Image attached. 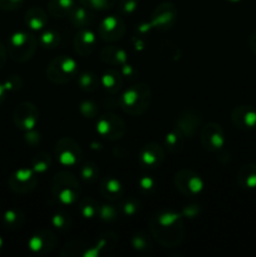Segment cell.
Instances as JSON below:
<instances>
[{
  "label": "cell",
  "mask_w": 256,
  "mask_h": 257,
  "mask_svg": "<svg viewBox=\"0 0 256 257\" xmlns=\"http://www.w3.org/2000/svg\"><path fill=\"white\" fill-rule=\"evenodd\" d=\"M150 231L152 237L163 247H176L181 243L185 232L182 213L172 210L160 211L151 218Z\"/></svg>",
  "instance_id": "obj_1"
},
{
  "label": "cell",
  "mask_w": 256,
  "mask_h": 257,
  "mask_svg": "<svg viewBox=\"0 0 256 257\" xmlns=\"http://www.w3.org/2000/svg\"><path fill=\"white\" fill-rule=\"evenodd\" d=\"M151 88L145 83H137L131 85L122 93V95L118 98V105L124 113L137 117L147 112L151 104Z\"/></svg>",
  "instance_id": "obj_2"
},
{
  "label": "cell",
  "mask_w": 256,
  "mask_h": 257,
  "mask_svg": "<svg viewBox=\"0 0 256 257\" xmlns=\"http://www.w3.org/2000/svg\"><path fill=\"white\" fill-rule=\"evenodd\" d=\"M52 196L59 205L70 206L78 202L80 197L79 180L68 171L55 173L52 180Z\"/></svg>",
  "instance_id": "obj_3"
},
{
  "label": "cell",
  "mask_w": 256,
  "mask_h": 257,
  "mask_svg": "<svg viewBox=\"0 0 256 257\" xmlns=\"http://www.w3.org/2000/svg\"><path fill=\"white\" fill-rule=\"evenodd\" d=\"M38 44V38L33 33L19 30L13 33L8 39L7 52L14 62L24 63L34 55Z\"/></svg>",
  "instance_id": "obj_4"
},
{
  "label": "cell",
  "mask_w": 256,
  "mask_h": 257,
  "mask_svg": "<svg viewBox=\"0 0 256 257\" xmlns=\"http://www.w3.org/2000/svg\"><path fill=\"white\" fill-rule=\"evenodd\" d=\"M78 63L74 58L59 55L48 64L45 74L48 80L58 85H64L78 77Z\"/></svg>",
  "instance_id": "obj_5"
},
{
  "label": "cell",
  "mask_w": 256,
  "mask_h": 257,
  "mask_svg": "<svg viewBox=\"0 0 256 257\" xmlns=\"http://www.w3.org/2000/svg\"><path fill=\"white\" fill-rule=\"evenodd\" d=\"M54 156L62 167L72 168L82 162L83 151L77 141L70 137H63L55 143Z\"/></svg>",
  "instance_id": "obj_6"
},
{
  "label": "cell",
  "mask_w": 256,
  "mask_h": 257,
  "mask_svg": "<svg viewBox=\"0 0 256 257\" xmlns=\"http://www.w3.org/2000/svg\"><path fill=\"white\" fill-rule=\"evenodd\" d=\"M173 183L176 188L186 197H195L205 188L202 177L190 168H181L175 173Z\"/></svg>",
  "instance_id": "obj_7"
},
{
  "label": "cell",
  "mask_w": 256,
  "mask_h": 257,
  "mask_svg": "<svg viewBox=\"0 0 256 257\" xmlns=\"http://www.w3.org/2000/svg\"><path fill=\"white\" fill-rule=\"evenodd\" d=\"M178 17V9L173 3L163 2L153 9L150 19L151 29L168 30L175 25Z\"/></svg>",
  "instance_id": "obj_8"
},
{
  "label": "cell",
  "mask_w": 256,
  "mask_h": 257,
  "mask_svg": "<svg viewBox=\"0 0 256 257\" xmlns=\"http://www.w3.org/2000/svg\"><path fill=\"white\" fill-rule=\"evenodd\" d=\"M95 131L104 140L117 141L124 136L125 123L118 115L113 114V113H107L97 119Z\"/></svg>",
  "instance_id": "obj_9"
},
{
  "label": "cell",
  "mask_w": 256,
  "mask_h": 257,
  "mask_svg": "<svg viewBox=\"0 0 256 257\" xmlns=\"http://www.w3.org/2000/svg\"><path fill=\"white\" fill-rule=\"evenodd\" d=\"M200 140L202 147L211 152H220L226 145V138L223 128L218 123L210 122L202 125L200 132Z\"/></svg>",
  "instance_id": "obj_10"
},
{
  "label": "cell",
  "mask_w": 256,
  "mask_h": 257,
  "mask_svg": "<svg viewBox=\"0 0 256 257\" xmlns=\"http://www.w3.org/2000/svg\"><path fill=\"white\" fill-rule=\"evenodd\" d=\"M13 120L19 130L25 131V132L35 130L39 122V110L33 103L23 102L14 109Z\"/></svg>",
  "instance_id": "obj_11"
},
{
  "label": "cell",
  "mask_w": 256,
  "mask_h": 257,
  "mask_svg": "<svg viewBox=\"0 0 256 257\" xmlns=\"http://www.w3.org/2000/svg\"><path fill=\"white\" fill-rule=\"evenodd\" d=\"M8 183L13 192L25 195L35 188L38 183V175L33 171V168H19L12 173Z\"/></svg>",
  "instance_id": "obj_12"
},
{
  "label": "cell",
  "mask_w": 256,
  "mask_h": 257,
  "mask_svg": "<svg viewBox=\"0 0 256 257\" xmlns=\"http://www.w3.org/2000/svg\"><path fill=\"white\" fill-rule=\"evenodd\" d=\"M125 33V24L117 15L105 17L98 25V35L105 42H117L122 39Z\"/></svg>",
  "instance_id": "obj_13"
},
{
  "label": "cell",
  "mask_w": 256,
  "mask_h": 257,
  "mask_svg": "<svg viewBox=\"0 0 256 257\" xmlns=\"http://www.w3.org/2000/svg\"><path fill=\"white\" fill-rule=\"evenodd\" d=\"M176 127L182 132L185 138H193L202 128L201 113L195 108H187L178 115Z\"/></svg>",
  "instance_id": "obj_14"
},
{
  "label": "cell",
  "mask_w": 256,
  "mask_h": 257,
  "mask_svg": "<svg viewBox=\"0 0 256 257\" xmlns=\"http://www.w3.org/2000/svg\"><path fill=\"white\" fill-rule=\"evenodd\" d=\"M58 238L52 231L39 230L30 236L28 240V247L34 253H49L57 247Z\"/></svg>",
  "instance_id": "obj_15"
},
{
  "label": "cell",
  "mask_w": 256,
  "mask_h": 257,
  "mask_svg": "<svg viewBox=\"0 0 256 257\" xmlns=\"http://www.w3.org/2000/svg\"><path fill=\"white\" fill-rule=\"evenodd\" d=\"M165 160V151L158 143L150 142L141 147L138 152V163L143 168H158Z\"/></svg>",
  "instance_id": "obj_16"
},
{
  "label": "cell",
  "mask_w": 256,
  "mask_h": 257,
  "mask_svg": "<svg viewBox=\"0 0 256 257\" xmlns=\"http://www.w3.org/2000/svg\"><path fill=\"white\" fill-rule=\"evenodd\" d=\"M231 122L241 131H250L256 128V108L252 105L241 104L231 112Z\"/></svg>",
  "instance_id": "obj_17"
},
{
  "label": "cell",
  "mask_w": 256,
  "mask_h": 257,
  "mask_svg": "<svg viewBox=\"0 0 256 257\" xmlns=\"http://www.w3.org/2000/svg\"><path fill=\"white\" fill-rule=\"evenodd\" d=\"M74 50L82 57H88L92 54L97 45V37L90 28H82L78 30L73 40Z\"/></svg>",
  "instance_id": "obj_18"
},
{
  "label": "cell",
  "mask_w": 256,
  "mask_h": 257,
  "mask_svg": "<svg viewBox=\"0 0 256 257\" xmlns=\"http://www.w3.org/2000/svg\"><path fill=\"white\" fill-rule=\"evenodd\" d=\"M97 246H92L89 242L83 240H75L67 243L62 250V256H83V257H97L99 256Z\"/></svg>",
  "instance_id": "obj_19"
},
{
  "label": "cell",
  "mask_w": 256,
  "mask_h": 257,
  "mask_svg": "<svg viewBox=\"0 0 256 257\" xmlns=\"http://www.w3.org/2000/svg\"><path fill=\"white\" fill-rule=\"evenodd\" d=\"M25 25L32 32H40L48 25V14L40 7H30L24 17Z\"/></svg>",
  "instance_id": "obj_20"
},
{
  "label": "cell",
  "mask_w": 256,
  "mask_h": 257,
  "mask_svg": "<svg viewBox=\"0 0 256 257\" xmlns=\"http://www.w3.org/2000/svg\"><path fill=\"white\" fill-rule=\"evenodd\" d=\"M100 59L105 64L114 65V67H122L123 64L128 63V54L123 48L117 45H108L100 49Z\"/></svg>",
  "instance_id": "obj_21"
},
{
  "label": "cell",
  "mask_w": 256,
  "mask_h": 257,
  "mask_svg": "<svg viewBox=\"0 0 256 257\" xmlns=\"http://www.w3.org/2000/svg\"><path fill=\"white\" fill-rule=\"evenodd\" d=\"M69 22L73 27L82 29V28H89L94 23V14L93 10L83 7V5H75L74 9L69 14Z\"/></svg>",
  "instance_id": "obj_22"
},
{
  "label": "cell",
  "mask_w": 256,
  "mask_h": 257,
  "mask_svg": "<svg viewBox=\"0 0 256 257\" xmlns=\"http://www.w3.org/2000/svg\"><path fill=\"white\" fill-rule=\"evenodd\" d=\"M123 185L118 178L109 176L100 181L99 192L107 200H118L123 196Z\"/></svg>",
  "instance_id": "obj_23"
},
{
  "label": "cell",
  "mask_w": 256,
  "mask_h": 257,
  "mask_svg": "<svg viewBox=\"0 0 256 257\" xmlns=\"http://www.w3.org/2000/svg\"><path fill=\"white\" fill-rule=\"evenodd\" d=\"M123 77L115 69H108L100 75V87L109 94H115L122 88Z\"/></svg>",
  "instance_id": "obj_24"
},
{
  "label": "cell",
  "mask_w": 256,
  "mask_h": 257,
  "mask_svg": "<svg viewBox=\"0 0 256 257\" xmlns=\"http://www.w3.org/2000/svg\"><path fill=\"white\" fill-rule=\"evenodd\" d=\"M237 183L241 188H256V163H246L241 166L237 172Z\"/></svg>",
  "instance_id": "obj_25"
},
{
  "label": "cell",
  "mask_w": 256,
  "mask_h": 257,
  "mask_svg": "<svg viewBox=\"0 0 256 257\" xmlns=\"http://www.w3.org/2000/svg\"><path fill=\"white\" fill-rule=\"evenodd\" d=\"M75 5V0H49L48 13L54 18H68Z\"/></svg>",
  "instance_id": "obj_26"
},
{
  "label": "cell",
  "mask_w": 256,
  "mask_h": 257,
  "mask_svg": "<svg viewBox=\"0 0 256 257\" xmlns=\"http://www.w3.org/2000/svg\"><path fill=\"white\" fill-rule=\"evenodd\" d=\"M99 203L97 200L92 197H84L80 198L78 202V211H79L80 216L85 220H93V218L98 217L99 213Z\"/></svg>",
  "instance_id": "obj_27"
},
{
  "label": "cell",
  "mask_w": 256,
  "mask_h": 257,
  "mask_svg": "<svg viewBox=\"0 0 256 257\" xmlns=\"http://www.w3.org/2000/svg\"><path fill=\"white\" fill-rule=\"evenodd\" d=\"M185 143V136L177 127L171 130L165 137V146L171 153H178L182 151Z\"/></svg>",
  "instance_id": "obj_28"
},
{
  "label": "cell",
  "mask_w": 256,
  "mask_h": 257,
  "mask_svg": "<svg viewBox=\"0 0 256 257\" xmlns=\"http://www.w3.org/2000/svg\"><path fill=\"white\" fill-rule=\"evenodd\" d=\"M25 221L24 213L18 208H10L7 210L3 215V223L8 230H18L23 226Z\"/></svg>",
  "instance_id": "obj_29"
},
{
  "label": "cell",
  "mask_w": 256,
  "mask_h": 257,
  "mask_svg": "<svg viewBox=\"0 0 256 257\" xmlns=\"http://www.w3.org/2000/svg\"><path fill=\"white\" fill-rule=\"evenodd\" d=\"M78 84L80 89L84 92L93 93L100 87V77H98L93 72H84L78 75Z\"/></svg>",
  "instance_id": "obj_30"
},
{
  "label": "cell",
  "mask_w": 256,
  "mask_h": 257,
  "mask_svg": "<svg viewBox=\"0 0 256 257\" xmlns=\"http://www.w3.org/2000/svg\"><path fill=\"white\" fill-rule=\"evenodd\" d=\"M60 40H62V35L58 30L55 29H47L39 35L38 38V43L42 45L43 48H47V49H53V48H57L60 44Z\"/></svg>",
  "instance_id": "obj_31"
},
{
  "label": "cell",
  "mask_w": 256,
  "mask_h": 257,
  "mask_svg": "<svg viewBox=\"0 0 256 257\" xmlns=\"http://www.w3.org/2000/svg\"><path fill=\"white\" fill-rule=\"evenodd\" d=\"M52 166V157L47 152H39L33 157L32 168L37 175L47 172Z\"/></svg>",
  "instance_id": "obj_32"
},
{
  "label": "cell",
  "mask_w": 256,
  "mask_h": 257,
  "mask_svg": "<svg viewBox=\"0 0 256 257\" xmlns=\"http://www.w3.org/2000/svg\"><path fill=\"white\" fill-rule=\"evenodd\" d=\"M99 167L94 162H85L84 165L80 166V177L84 182L93 183L99 177Z\"/></svg>",
  "instance_id": "obj_33"
},
{
  "label": "cell",
  "mask_w": 256,
  "mask_h": 257,
  "mask_svg": "<svg viewBox=\"0 0 256 257\" xmlns=\"http://www.w3.org/2000/svg\"><path fill=\"white\" fill-rule=\"evenodd\" d=\"M78 2L80 3V5L90 10L104 12V10L112 9L115 3H117V0H78Z\"/></svg>",
  "instance_id": "obj_34"
},
{
  "label": "cell",
  "mask_w": 256,
  "mask_h": 257,
  "mask_svg": "<svg viewBox=\"0 0 256 257\" xmlns=\"http://www.w3.org/2000/svg\"><path fill=\"white\" fill-rule=\"evenodd\" d=\"M52 225L59 231H68L72 225V218L64 211H57L52 216Z\"/></svg>",
  "instance_id": "obj_35"
},
{
  "label": "cell",
  "mask_w": 256,
  "mask_h": 257,
  "mask_svg": "<svg viewBox=\"0 0 256 257\" xmlns=\"http://www.w3.org/2000/svg\"><path fill=\"white\" fill-rule=\"evenodd\" d=\"M132 247L135 250L141 251V252H147V251L152 250V243H151L147 235L138 232L132 237Z\"/></svg>",
  "instance_id": "obj_36"
},
{
  "label": "cell",
  "mask_w": 256,
  "mask_h": 257,
  "mask_svg": "<svg viewBox=\"0 0 256 257\" xmlns=\"http://www.w3.org/2000/svg\"><path fill=\"white\" fill-rule=\"evenodd\" d=\"M118 208L115 206L112 205H100L99 206V213H98V217L102 221L105 222H112L118 218Z\"/></svg>",
  "instance_id": "obj_37"
},
{
  "label": "cell",
  "mask_w": 256,
  "mask_h": 257,
  "mask_svg": "<svg viewBox=\"0 0 256 257\" xmlns=\"http://www.w3.org/2000/svg\"><path fill=\"white\" fill-rule=\"evenodd\" d=\"M140 207H141L140 201L135 197H130L122 203V206H120V210H122L123 215L131 217V216H135L136 213L140 211Z\"/></svg>",
  "instance_id": "obj_38"
},
{
  "label": "cell",
  "mask_w": 256,
  "mask_h": 257,
  "mask_svg": "<svg viewBox=\"0 0 256 257\" xmlns=\"http://www.w3.org/2000/svg\"><path fill=\"white\" fill-rule=\"evenodd\" d=\"M79 112L82 113V115H84L85 118H94L98 115L99 112V108L95 104L93 100H83L79 104Z\"/></svg>",
  "instance_id": "obj_39"
},
{
  "label": "cell",
  "mask_w": 256,
  "mask_h": 257,
  "mask_svg": "<svg viewBox=\"0 0 256 257\" xmlns=\"http://www.w3.org/2000/svg\"><path fill=\"white\" fill-rule=\"evenodd\" d=\"M140 0H119L118 9L122 15H132L137 10Z\"/></svg>",
  "instance_id": "obj_40"
},
{
  "label": "cell",
  "mask_w": 256,
  "mask_h": 257,
  "mask_svg": "<svg viewBox=\"0 0 256 257\" xmlns=\"http://www.w3.org/2000/svg\"><path fill=\"white\" fill-rule=\"evenodd\" d=\"M3 84H4L7 92H18L22 89L23 79L19 75H10L7 79L3 80Z\"/></svg>",
  "instance_id": "obj_41"
},
{
  "label": "cell",
  "mask_w": 256,
  "mask_h": 257,
  "mask_svg": "<svg viewBox=\"0 0 256 257\" xmlns=\"http://www.w3.org/2000/svg\"><path fill=\"white\" fill-rule=\"evenodd\" d=\"M137 183L140 190L145 193L152 192V191L156 188V185H157L155 178L151 177V176H142V177L138 180Z\"/></svg>",
  "instance_id": "obj_42"
},
{
  "label": "cell",
  "mask_w": 256,
  "mask_h": 257,
  "mask_svg": "<svg viewBox=\"0 0 256 257\" xmlns=\"http://www.w3.org/2000/svg\"><path fill=\"white\" fill-rule=\"evenodd\" d=\"M119 73L123 78H128L130 80L136 79L138 75V70L136 69L135 65L128 64V63H125L122 67H119Z\"/></svg>",
  "instance_id": "obj_43"
},
{
  "label": "cell",
  "mask_w": 256,
  "mask_h": 257,
  "mask_svg": "<svg viewBox=\"0 0 256 257\" xmlns=\"http://www.w3.org/2000/svg\"><path fill=\"white\" fill-rule=\"evenodd\" d=\"M24 0H0V9L3 10H15L19 9Z\"/></svg>",
  "instance_id": "obj_44"
},
{
  "label": "cell",
  "mask_w": 256,
  "mask_h": 257,
  "mask_svg": "<svg viewBox=\"0 0 256 257\" xmlns=\"http://www.w3.org/2000/svg\"><path fill=\"white\" fill-rule=\"evenodd\" d=\"M163 47L167 49V54H165L163 57H167L168 59H173V60H177L180 58V50L176 45H172L171 43H163Z\"/></svg>",
  "instance_id": "obj_45"
},
{
  "label": "cell",
  "mask_w": 256,
  "mask_h": 257,
  "mask_svg": "<svg viewBox=\"0 0 256 257\" xmlns=\"http://www.w3.org/2000/svg\"><path fill=\"white\" fill-rule=\"evenodd\" d=\"M182 217L186 218H195L197 217V215L200 213V206L198 205H190L185 206V208L182 210Z\"/></svg>",
  "instance_id": "obj_46"
},
{
  "label": "cell",
  "mask_w": 256,
  "mask_h": 257,
  "mask_svg": "<svg viewBox=\"0 0 256 257\" xmlns=\"http://www.w3.org/2000/svg\"><path fill=\"white\" fill-rule=\"evenodd\" d=\"M25 140H27V142L29 143V145H37V143H39L40 141V135L38 132H35L34 130L32 131H28L27 135H25Z\"/></svg>",
  "instance_id": "obj_47"
},
{
  "label": "cell",
  "mask_w": 256,
  "mask_h": 257,
  "mask_svg": "<svg viewBox=\"0 0 256 257\" xmlns=\"http://www.w3.org/2000/svg\"><path fill=\"white\" fill-rule=\"evenodd\" d=\"M7 48L3 45V43L0 42V69H2L3 67H4L5 62H7Z\"/></svg>",
  "instance_id": "obj_48"
},
{
  "label": "cell",
  "mask_w": 256,
  "mask_h": 257,
  "mask_svg": "<svg viewBox=\"0 0 256 257\" xmlns=\"http://www.w3.org/2000/svg\"><path fill=\"white\" fill-rule=\"evenodd\" d=\"M248 47L252 50L253 54L256 55V29L251 33L250 38H248Z\"/></svg>",
  "instance_id": "obj_49"
},
{
  "label": "cell",
  "mask_w": 256,
  "mask_h": 257,
  "mask_svg": "<svg viewBox=\"0 0 256 257\" xmlns=\"http://www.w3.org/2000/svg\"><path fill=\"white\" fill-rule=\"evenodd\" d=\"M133 47H135V49L138 50V52H140V50H143L146 47L145 40H142L141 38H136V39L133 40Z\"/></svg>",
  "instance_id": "obj_50"
},
{
  "label": "cell",
  "mask_w": 256,
  "mask_h": 257,
  "mask_svg": "<svg viewBox=\"0 0 256 257\" xmlns=\"http://www.w3.org/2000/svg\"><path fill=\"white\" fill-rule=\"evenodd\" d=\"M5 94H7V89H5V87H4V84H3V82H0V104H2V103L4 102Z\"/></svg>",
  "instance_id": "obj_51"
},
{
  "label": "cell",
  "mask_w": 256,
  "mask_h": 257,
  "mask_svg": "<svg viewBox=\"0 0 256 257\" xmlns=\"http://www.w3.org/2000/svg\"><path fill=\"white\" fill-rule=\"evenodd\" d=\"M3 246H4V241H3L2 236H0V251L3 250Z\"/></svg>",
  "instance_id": "obj_52"
},
{
  "label": "cell",
  "mask_w": 256,
  "mask_h": 257,
  "mask_svg": "<svg viewBox=\"0 0 256 257\" xmlns=\"http://www.w3.org/2000/svg\"><path fill=\"white\" fill-rule=\"evenodd\" d=\"M226 2H228V3H240V2H242V0H226Z\"/></svg>",
  "instance_id": "obj_53"
}]
</instances>
